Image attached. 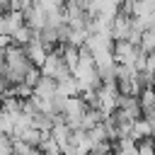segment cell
<instances>
[{
	"label": "cell",
	"mask_w": 155,
	"mask_h": 155,
	"mask_svg": "<svg viewBox=\"0 0 155 155\" xmlns=\"http://www.w3.org/2000/svg\"><path fill=\"white\" fill-rule=\"evenodd\" d=\"M24 27H29L31 31H41L46 27V12L39 7V5H31L27 12H24Z\"/></svg>",
	"instance_id": "3"
},
{
	"label": "cell",
	"mask_w": 155,
	"mask_h": 155,
	"mask_svg": "<svg viewBox=\"0 0 155 155\" xmlns=\"http://www.w3.org/2000/svg\"><path fill=\"white\" fill-rule=\"evenodd\" d=\"M102 114L97 111V109H87L85 114H82V119H80V131H90V128H94L97 124H102Z\"/></svg>",
	"instance_id": "10"
},
{
	"label": "cell",
	"mask_w": 155,
	"mask_h": 155,
	"mask_svg": "<svg viewBox=\"0 0 155 155\" xmlns=\"http://www.w3.org/2000/svg\"><path fill=\"white\" fill-rule=\"evenodd\" d=\"M128 27H131V17H126V15L119 12V15L111 19V41H126Z\"/></svg>",
	"instance_id": "4"
},
{
	"label": "cell",
	"mask_w": 155,
	"mask_h": 155,
	"mask_svg": "<svg viewBox=\"0 0 155 155\" xmlns=\"http://www.w3.org/2000/svg\"><path fill=\"white\" fill-rule=\"evenodd\" d=\"M56 92L63 94V97H78V94H80V87H78V82H75V78L70 75V78L56 82Z\"/></svg>",
	"instance_id": "9"
},
{
	"label": "cell",
	"mask_w": 155,
	"mask_h": 155,
	"mask_svg": "<svg viewBox=\"0 0 155 155\" xmlns=\"http://www.w3.org/2000/svg\"><path fill=\"white\" fill-rule=\"evenodd\" d=\"M39 78H41L39 68H31V70H29V73L24 75V80H22V82H24L27 87H31V90H34V87H36V82H39Z\"/></svg>",
	"instance_id": "14"
},
{
	"label": "cell",
	"mask_w": 155,
	"mask_h": 155,
	"mask_svg": "<svg viewBox=\"0 0 155 155\" xmlns=\"http://www.w3.org/2000/svg\"><path fill=\"white\" fill-rule=\"evenodd\" d=\"M58 51H61V58L65 61V65L70 68V73L75 70V65H78V58H80V48H75V46H70V44H65V46H58Z\"/></svg>",
	"instance_id": "8"
},
{
	"label": "cell",
	"mask_w": 155,
	"mask_h": 155,
	"mask_svg": "<svg viewBox=\"0 0 155 155\" xmlns=\"http://www.w3.org/2000/svg\"><path fill=\"white\" fill-rule=\"evenodd\" d=\"M0 34H7V19H5V12H0ZM10 36V34H7Z\"/></svg>",
	"instance_id": "17"
},
{
	"label": "cell",
	"mask_w": 155,
	"mask_h": 155,
	"mask_svg": "<svg viewBox=\"0 0 155 155\" xmlns=\"http://www.w3.org/2000/svg\"><path fill=\"white\" fill-rule=\"evenodd\" d=\"M128 138H133L136 143H140V140L150 138V126H148V121H145L143 116L133 121V126H131V133H128Z\"/></svg>",
	"instance_id": "6"
},
{
	"label": "cell",
	"mask_w": 155,
	"mask_h": 155,
	"mask_svg": "<svg viewBox=\"0 0 155 155\" xmlns=\"http://www.w3.org/2000/svg\"><path fill=\"white\" fill-rule=\"evenodd\" d=\"M10 44H12V39H10L7 34H0V51H5Z\"/></svg>",
	"instance_id": "16"
},
{
	"label": "cell",
	"mask_w": 155,
	"mask_h": 155,
	"mask_svg": "<svg viewBox=\"0 0 155 155\" xmlns=\"http://www.w3.org/2000/svg\"><path fill=\"white\" fill-rule=\"evenodd\" d=\"M138 155H155V143L153 138H145L138 143Z\"/></svg>",
	"instance_id": "15"
},
{
	"label": "cell",
	"mask_w": 155,
	"mask_h": 155,
	"mask_svg": "<svg viewBox=\"0 0 155 155\" xmlns=\"http://www.w3.org/2000/svg\"><path fill=\"white\" fill-rule=\"evenodd\" d=\"M65 2H75V0H65Z\"/></svg>",
	"instance_id": "18"
},
{
	"label": "cell",
	"mask_w": 155,
	"mask_h": 155,
	"mask_svg": "<svg viewBox=\"0 0 155 155\" xmlns=\"http://www.w3.org/2000/svg\"><path fill=\"white\" fill-rule=\"evenodd\" d=\"M5 19H7V34H10V36H12L17 29H22V27H24V15H22V12L7 10V12H5Z\"/></svg>",
	"instance_id": "11"
},
{
	"label": "cell",
	"mask_w": 155,
	"mask_h": 155,
	"mask_svg": "<svg viewBox=\"0 0 155 155\" xmlns=\"http://www.w3.org/2000/svg\"><path fill=\"white\" fill-rule=\"evenodd\" d=\"M145 53H153L155 51V24L153 27H148L145 31H143V36H140V44H138Z\"/></svg>",
	"instance_id": "12"
},
{
	"label": "cell",
	"mask_w": 155,
	"mask_h": 155,
	"mask_svg": "<svg viewBox=\"0 0 155 155\" xmlns=\"http://www.w3.org/2000/svg\"><path fill=\"white\" fill-rule=\"evenodd\" d=\"M0 155H15V140H12V136H2L0 138Z\"/></svg>",
	"instance_id": "13"
},
{
	"label": "cell",
	"mask_w": 155,
	"mask_h": 155,
	"mask_svg": "<svg viewBox=\"0 0 155 155\" xmlns=\"http://www.w3.org/2000/svg\"><path fill=\"white\" fill-rule=\"evenodd\" d=\"M48 136L58 143V148H63V145H68V140H70V128L61 121V124H53L51 126V131H48Z\"/></svg>",
	"instance_id": "7"
},
{
	"label": "cell",
	"mask_w": 155,
	"mask_h": 155,
	"mask_svg": "<svg viewBox=\"0 0 155 155\" xmlns=\"http://www.w3.org/2000/svg\"><path fill=\"white\" fill-rule=\"evenodd\" d=\"M24 53H27V58H29V63H31L34 68H41V65H44V61H46L48 51H46V46L36 39V31H34V39L24 46Z\"/></svg>",
	"instance_id": "2"
},
{
	"label": "cell",
	"mask_w": 155,
	"mask_h": 155,
	"mask_svg": "<svg viewBox=\"0 0 155 155\" xmlns=\"http://www.w3.org/2000/svg\"><path fill=\"white\" fill-rule=\"evenodd\" d=\"M114 155H138V143L133 140V138H116V143H114V150H111Z\"/></svg>",
	"instance_id": "5"
},
{
	"label": "cell",
	"mask_w": 155,
	"mask_h": 155,
	"mask_svg": "<svg viewBox=\"0 0 155 155\" xmlns=\"http://www.w3.org/2000/svg\"><path fill=\"white\" fill-rule=\"evenodd\" d=\"M39 73H41L44 78H51L53 82H61V80L70 78V68H68L65 61L61 58V51H58V48H56V51H48V56H46L44 65L39 68Z\"/></svg>",
	"instance_id": "1"
}]
</instances>
